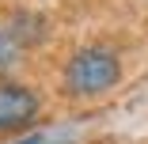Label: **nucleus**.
I'll list each match as a JSON object with an SVG mask.
<instances>
[{"mask_svg":"<svg viewBox=\"0 0 148 144\" xmlns=\"http://www.w3.org/2000/svg\"><path fill=\"white\" fill-rule=\"evenodd\" d=\"M122 80V61L106 46H84L65 65V91L76 99H99Z\"/></svg>","mask_w":148,"mask_h":144,"instance_id":"1","label":"nucleus"},{"mask_svg":"<svg viewBox=\"0 0 148 144\" xmlns=\"http://www.w3.org/2000/svg\"><path fill=\"white\" fill-rule=\"evenodd\" d=\"M38 110H42V99L27 83H12V80L0 83V136L34 125Z\"/></svg>","mask_w":148,"mask_h":144,"instance_id":"2","label":"nucleus"},{"mask_svg":"<svg viewBox=\"0 0 148 144\" xmlns=\"http://www.w3.org/2000/svg\"><path fill=\"white\" fill-rule=\"evenodd\" d=\"M19 53H23V46L12 38L8 27H0V72H12L19 65Z\"/></svg>","mask_w":148,"mask_h":144,"instance_id":"3","label":"nucleus"},{"mask_svg":"<svg viewBox=\"0 0 148 144\" xmlns=\"http://www.w3.org/2000/svg\"><path fill=\"white\" fill-rule=\"evenodd\" d=\"M69 140H72L69 133H31V136L12 140V144H69Z\"/></svg>","mask_w":148,"mask_h":144,"instance_id":"4","label":"nucleus"}]
</instances>
